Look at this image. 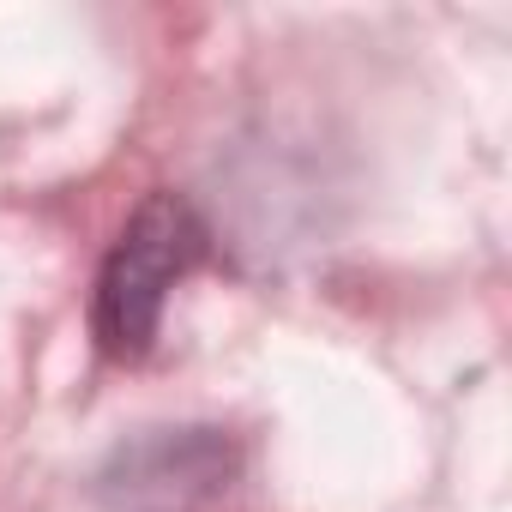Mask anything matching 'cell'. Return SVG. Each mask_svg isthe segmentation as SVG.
<instances>
[{"instance_id": "cell-1", "label": "cell", "mask_w": 512, "mask_h": 512, "mask_svg": "<svg viewBox=\"0 0 512 512\" xmlns=\"http://www.w3.org/2000/svg\"><path fill=\"white\" fill-rule=\"evenodd\" d=\"M199 253H205V229H199L187 199L151 193L127 217V229L115 235L109 260L97 272V302H91V326H97L103 356L139 362L157 344L169 290L199 266Z\"/></svg>"}]
</instances>
